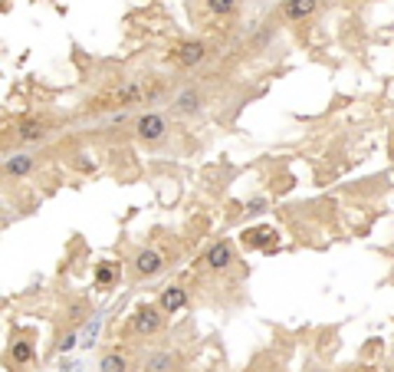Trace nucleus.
<instances>
[{"mask_svg": "<svg viewBox=\"0 0 394 372\" xmlns=\"http://www.w3.org/2000/svg\"><path fill=\"white\" fill-rule=\"evenodd\" d=\"M171 63L184 66V69H194V66L204 63V56H207V46L197 43V40H184V43H174L171 46Z\"/></svg>", "mask_w": 394, "mask_h": 372, "instance_id": "4", "label": "nucleus"}, {"mask_svg": "<svg viewBox=\"0 0 394 372\" xmlns=\"http://www.w3.org/2000/svg\"><path fill=\"white\" fill-rule=\"evenodd\" d=\"M164 310H161V303L155 307V303H139L135 307V313L128 317V329L135 333V336H155V333H161L164 329Z\"/></svg>", "mask_w": 394, "mask_h": 372, "instance_id": "2", "label": "nucleus"}, {"mask_svg": "<svg viewBox=\"0 0 394 372\" xmlns=\"http://www.w3.org/2000/svg\"><path fill=\"white\" fill-rule=\"evenodd\" d=\"M17 139H20V142H43V139H46V122L23 119L20 125H17Z\"/></svg>", "mask_w": 394, "mask_h": 372, "instance_id": "9", "label": "nucleus"}, {"mask_svg": "<svg viewBox=\"0 0 394 372\" xmlns=\"http://www.w3.org/2000/svg\"><path fill=\"white\" fill-rule=\"evenodd\" d=\"M135 135H139V142L145 145H158L164 135H168V122H164V116H158V112H145L139 122H135Z\"/></svg>", "mask_w": 394, "mask_h": 372, "instance_id": "3", "label": "nucleus"}, {"mask_svg": "<svg viewBox=\"0 0 394 372\" xmlns=\"http://www.w3.org/2000/svg\"><path fill=\"white\" fill-rule=\"evenodd\" d=\"M197 106H201V92L197 89H184L181 96L174 99V112L178 116H191V112H197Z\"/></svg>", "mask_w": 394, "mask_h": 372, "instance_id": "13", "label": "nucleus"}, {"mask_svg": "<svg viewBox=\"0 0 394 372\" xmlns=\"http://www.w3.org/2000/svg\"><path fill=\"white\" fill-rule=\"evenodd\" d=\"M33 356H36V352H33V346L27 340H17L10 346V359L17 362V366H27V362H33Z\"/></svg>", "mask_w": 394, "mask_h": 372, "instance_id": "14", "label": "nucleus"}, {"mask_svg": "<svg viewBox=\"0 0 394 372\" xmlns=\"http://www.w3.org/2000/svg\"><path fill=\"white\" fill-rule=\"evenodd\" d=\"M118 280V263L112 261H102L96 267V277H92V284H96V290H112V284Z\"/></svg>", "mask_w": 394, "mask_h": 372, "instance_id": "12", "label": "nucleus"}, {"mask_svg": "<svg viewBox=\"0 0 394 372\" xmlns=\"http://www.w3.org/2000/svg\"><path fill=\"white\" fill-rule=\"evenodd\" d=\"M316 7H319V0H283V17L289 23H302L316 13Z\"/></svg>", "mask_w": 394, "mask_h": 372, "instance_id": "8", "label": "nucleus"}, {"mask_svg": "<svg viewBox=\"0 0 394 372\" xmlns=\"http://www.w3.org/2000/svg\"><path fill=\"white\" fill-rule=\"evenodd\" d=\"M234 263V247L227 241H217L207 247V254H204V267L207 270H227Z\"/></svg>", "mask_w": 394, "mask_h": 372, "instance_id": "6", "label": "nucleus"}, {"mask_svg": "<svg viewBox=\"0 0 394 372\" xmlns=\"http://www.w3.org/2000/svg\"><path fill=\"white\" fill-rule=\"evenodd\" d=\"M207 7H211L217 17H227V13L237 11V0H207Z\"/></svg>", "mask_w": 394, "mask_h": 372, "instance_id": "16", "label": "nucleus"}, {"mask_svg": "<svg viewBox=\"0 0 394 372\" xmlns=\"http://www.w3.org/2000/svg\"><path fill=\"white\" fill-rule=\"evenodd\" d=\"M161 310L164 313H178V310L188 307V294H184L181 287H168V290H161Z\"/></svg>", "mask_w": 394, "mask_h": 372, "instance_id": "11", "label": "nucleus"}, {"mask_svg": "<svg viewBox=\"0 0 394 372\" xmlns=\"http://www.w3.org/2000/svg\"><path fill=\"white\" fill-rule=\"evenodd\" d=\"M171 362H174V359H171L168 352H164V356H155V359H148L145 366H148V369H164V366H171Z\"/></svg>", "mask_w": 394, "mask_h": 372, "instance_id": "17", "label": "nucleus"}, {"mask_svg": "<svg viewBox=\"0 0 394 372\" xmlns=\"http://www.w3.org/2000/svg\"><path fill=\"white\" fill-rule=\"evenodd\" d=\"M99 369H106V372L125 369V359H122L118 352H108V356H102V359H99Z\"/></svg>", "mask_w": 394, "mask_h": 372, "instance_id": "15", "label": "nucleus"}, {"mask_svg": "<svg viewBox=\"0 0 394 372\" xmlns=\"http://www.w3.org/2000/svg\"><path fill=\"white\" fill-rule=\"evenodd\" d=\"M164 270V257L158 251H139L135 254V274L139 277H158Z\"/></svg>", "mask_w": 394, "mask_h": 372, "instance_id": "7", "label": "nucleus"}, {"mask_svg": "<svg viewBox=\"0 0 394 372\" xmlns=\"http://www.w3.org/2000/svg\"><path fill=\"white\" fill-rule=\"evenodd\" d=\"M240 241H244V247H250V251H276V230L267 228V224H260V228H250L240 234Z\"/></svg>", "mask_w": 394, "mask_h": 372, "instance_id": "5", "label": "nucleus"}, {"mask_svg": "<svg viewBox=\"0 0 394 372\" xmlns=\"http://www.w3.org/2000/svg\"><path fill=\"white\" fill-rule=\"evenodd\" d=\"M76 168L79 172H96V162H89V155H76Z\"/></svg>", "mask_w": 394, "mask_h": 372, "instance_id": "18", "label": "nucleus"}, {"mask_svg": "<svg viewBox=\"0 0 394 372\" xmlns=\"http://www.w3.org/2000/svg\"><path fill=\"white\" fill-rule=\"evenodd\" d=\"M141 99H148V92H145L141 83H122V86H112V89H106V92H99V96L89 102V109L92 112L132 109V106H139Z\"/></svg>", "mask_w": 394, "mask_h": 372, "instance_id": "1", "label": "nucleus"}, {"mask_svg": "<svg viewBox=\"0 0 394 372\" xmlns=\"http://www.w3.org/2000/svg\"><path fill=\"white\" fill-rule=\"evenodd\" d=\"M3 172H7V175H13V178L30 175V172H33V155H27V152L7 155V162H3Z\"/></svg>", "mask_w": 394, "mask_h": 372, "instance_id": "10", "label": "nucleus"}]
</instances>
